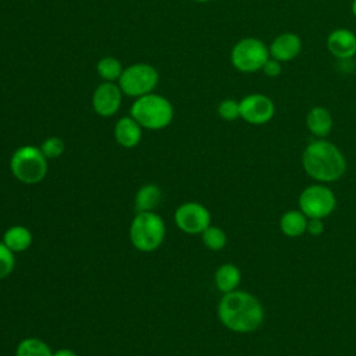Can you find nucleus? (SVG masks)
<instances>
[{"mask_svg": "<svg viewBox=\"0 0 356 356\" xmlns=\"http://www.w3.org/2000/svg\"><path fill=\"white\" fill-rule=\"evenodd\" d=\"M220 323L229 331L249 334L260 328L264 321V307L250 292L235 289L224 293L217 306Z\"/></svg>", "mask_w": 356, "mask_h": 356, "instance_id": "f257e3e1", "label": "nucleus"}, {"mask_svg": "<svg viewBox=\"0 0 356 356\" xmlns=\"http://www.w3.org/2000/svg\"><path fill=\"white\" fill-rule=\"evenodd\" d=\"M302 167L312 179L328 184L343 177L348 163L337 145L327 139H314L302 153Z\"/></svg>", "mask_w": 356, "mask_h": 356, "instance_id": "f03ea898", "label": "nucleus"}, {"mask_svg": "<svg viewBox=\"0 0 356 356\" xmlns=\"http://www.w3.org/2000/svg\"><path fill=\"white\" fill-rule=\"evenodd\" d=\"M131 117L146 129L159 131L168 127L174 118V108L168 99L157 93L136 97L131 106Z\"/></svg>", "mask_w": 356, "mask_h": 356, "instance_id": "7ed1b4c3", "label": "nucleus"}, {"mask_svg": "<svg viewBox=\"0 0 356 356\" xmlns=\"http://www.w3.org/2000/svg\"><path fill=\"white\" fill-rule=\"evenodd\" d=\"M165 225L154 211H139L131 221L129 239L139 252H153L164 241Z\"/></svg>", "mask_w": 356, "mask_h": 356, "instance_id": "20e7f679", "label": "nucleus"}, {"mask_svg": "<svg viewBox=\"0 0 356 356\" xmlns=\"http://www.w3.org/2000/svg\"><path fill=\"white\" fill-rule=\"evenodd\" d=\"M10 170L14 178L26 185H35L47 174V159L40 147L24 145L14 150L10 159Z\"/></svg>", "mask_w": 356, "mask_h": 356, "instance_id": "39448f33", "label": "nucleus"}, {"mask_svg": "<svg viewBox=\"0 0 356 356\" xmlns=\"http://www.w3.org/2000/svg\"><path fill=\"white\" fill-rule=\"evenodd\" d=\"M231 64L235 70L245 74L261 71L268 60V46L257 38H243L238 40L231 50Z\"/></svg>", "mask_w": 356, "mask_h": 356, "instance_id": "423d86ee", "label": "nucleus"}, {"mask_svg": "<svg viewBox=\"0 0 356 356\" xmlns=\"http://www.w3.org/2000/svg\"><path fill=\"white\" fill-rule=\"evenodd\" d=\"M117 83L124 95L136 99L153 93L159 83V72L153 65L146 63L131 64L124 68Z\"/></svg>", "mask_w": 356, "mask_h": 356, "instance_id": "0eeeda50", "label": "nucleus"}, {"mask_svg": "<svg viewBox=\"0 0 356 356\" xmlns=\"http://www.w3.org/2000/svg\"><path fill=\"white\" fill-rule=\"evenodd\" d=\"M299 210L307 218H325L337 207L334 192L324 184H312L306 186L298 199Z\"/></svg>", "mask_w": 356, "mask_h": 356, "instance_id": "6e6552de", "label": "nucleus"}, {"mask_svg": "<svg viewBox=\"0 0 356 356\" xmlns=\"http://www.w3.org/2000/svg\"><path fill=\"white\" fill-rule=\"evenodd\" d=\"M177 227L189 235L202 234L211 224L209 209L199 202H185L179 204L174 213Z\"/></svg>", "mask_w": 356, "mask_h": 356, "instance_id": "1a4fd4ad", "label": "nucleus"}, {"mask_svg": "<svg viewBox=\"0 0 356 356\" xmlns=\"http://www.w3.org/2000/svg\"><path fill=\"white\" fill-rule=\"evenodd\" d=\"M241 118L252 125H264L275 114V104L271 97L263 93H250L239 100Z\"/></svg>", "mask_w": 356, "mask_h": 356, "instance_id": "9d476101", "label": "nucleus"}, {"mask_svg": "<svg viewBox=\"0 0 356 356\" xmlns=\"http://www.w3.org/2000/svg\"><path fill=\"white\" fill-rule=\"evenodd\" d=\"M122 90L117 82H102L93 92L92 107L100 117H113L121 107Z\"/></svg>", "mask_w": 356, "mask_h": 356, "instance_id": "9b49d317", "label": "nucleus"}, {"mask_svg": "<svg viewBox=\"0 0 356 356\" xmlns=\"http://www.w3.org/2000/svg\"><path fill=\"white\" fill-rule=\"evenodd\" d=\"M302 39L293 32H282L275 36L268 44L270 57L280 63H288L295 60L302 51Z\"/></svg>", "mask_w": 356, "mask_h": 356, "instance_id": "f8f14e48", "label": "nucleus"}, {"mask_svg": "<svg viewBox=\"0 0 356 356\" xmlns=\"http://www.w3.org/2000/svg\"><path fill=\"white\" fill-rule=\"evenodd\" d=\"M327 49L338 60L356 56V33L348 28H337L327 36Z\"/></svg>", "mask_w": 356, "mask_h": 356, "instance_id": "ddd939ff", "label": "nucleus"}, {"mask_svg": "<svg viewBox=\"0 0 356 356\" xmlns=\"http://www.w3.org/2000/svg\"><path fill=\"white\" fill-rule=\"evenodd\" d=\"M306 127L317 139H325L332 131L334 117L328 108L314 106L306 114Z\"/></svg>", "mask_w": 356, "mask_h": 356, "instance_id": "4468645a", "label": "nucleus"}, {"mask_svg": "<svg viewBox=\"0 0 356 356\" xmlns=\"http://www.w3.org/2000/svg\"><path fill=\"white\" fill-rule=\"evenodd\" d=\"M114 138L125 149H132L142 139V127L129 115L121 117L114 125Z\"/></svg>", "mask_w": 356, "mask_h": 356, "instance_id": "2eb2a0df", "label": "nucleus"}, {"mask_svg": "<svg viewBox=\"0 0 356 356\" xmlns=\"http://www.w3.org/2000/svg\"><path fill=\"white\" fill-rule=\"evenodd\" d=\"M241 280H242L241 270L238 266L232 263L221 264L214 273V284L217 289L222 293H228L238 289Z\"/></svg>", "mask_w": 356, "mask_h": 356, "instance_id": "dca6fc26", "label": "nucleus"}, {"mask_svg": "<svg viewBox=\"0 0 356 356\" xmlns=\"http://www.w3.org/2000/svg\"><path fill=\"white\" fill-rule=\"evenodd\" d=\"M307 217L298 210H288L280 217V229L288 238H298L306 232Z\"/></svg>", "mask_w": 356, "mask_h": 356, "instance_id": "f3484780", "label": "nucleus"}, {"mask_svg": "<svg viewBox=\"0 0 356 356\" xmlns=\"http://www.w3.org/2000/svg\"><path fill=\"white\" fill-rule=\"evenodd\" d=\"M1 241L14 253H21L31 246L32 232L24 225H11L4 231Z\"/></svg>", "mask_w": 356, "mask_h": 356, "instance_id": "a211bd4d", "label": "nucleus"}, {"mask_svg": "<svg viewBox=\"0 0 356 356\" xmlns=\"http://www.w3.org/2000/svg\"><path fill=\"white\" fill-rule=\"evenodd\" d=\"M161 202V189L154 184H145L142 185L134 199V204L136 213L139 211H154V209Z\"/></svg>", "mask_w": 356, "mask_h": 356, "instance_id": "6ab92c4d", "label": "nucleus"}, {"mask_svg": "<svg viewBox=\"0 0 356 356\" xmlns=\"http://www.w3.org/2000/svg\"><path fill=\"white\" fill-rule=\"evenodd\" d=\"M15 356H53V350L43 339L29 337L18 342Z\"/></svg>", "mask_w": 356, "mask_h": 356, "instance_id": "aec40b11", "label": "nucleus"}, {"mask_svg": "<svg viewBox=\"0 0 356 356\" xmlns=\"http://www.w3.org/2000/svg\"><path fill=\"white\" fill-rule=\"evenodd\" d=\"M122 71L121 61L113 56H104L96 64V72L103 82H118Z\"/></svg>", "mask_w": 356, "mask_h": 356, "instance_id": "412c9836", "label": "nucleus"}, {"mask_svg": "<svg viewBox=\"0 0 356 356\" xmlns=\"http://www.w3.org/2000/svg\"><path fill=\"white\" fill-rule=\"evenodd\" d=\"M203 245L214 252L222 250L227 245V234L217 225H209L202 234Z\"/></svg>", "mask_w": 356, "mask_h": 356, "instance_id": "4be33fe9", "label": "nucleus"}, {"mask_svg": "<svg viewBox=\"0 0 356 356\" xmlns=\"http://www.w3.org/2000/svg\"><path fill=\"white\" fill-rule=\"evenodd\" d=\"M217 113L224 121H235L241 118L239 102H236L235 99H224L218 103Z\"/></svg>", "mask_w": 356, "mask_h": 356, "instance_id": "5701e85b", "label": "nucleus"}, {"mask_svg": "<svg viewBox=\"0 0 356 356\" xmlns=\"http://www.w3.org/2000/svg\"><path fill=\"white\" fill-rule=\"evenodd\" d=\"M44 157L49 159H57L64 153V142L58 136H49L46 138L42 145L39 146Z\"/></svg>", "mask_w": 356, "mask_h": 356, "instance_id": "b1692460", "label": "nucleus"}, {"mask_svg": "<svg viewBox=\"0 0 356 356\" xmlns=\"http://www.w3.org/2000/svg\"><path fill=\"white\" fill-rule=\"evenodd\" d=\"M15 253L0 241V280L8 277L15 267Z\"/></svg>", "mask_w": 356, "mask_h": 356, "instance_id": "393cba45", "label": "nucleus"}, {"mask_svg": "<svg viewBox=\"0 0 356 356\" xmlns=\"http://www.w3.org/2000/svg\"><path fill=\"white\" fill-rule=\"evenodd\" d=\"M282 63H280L278 60L273 58V57H268V60L264 63L263 68H261V72L264 75H267L268 78H277L281 75L282 72V67H281Z\"/></svg>", "mask_w": 356, "mask_h": 356, "instance_id": "a878e982", "label": "nucleus"}, {"mask_svg": "<svg viewBox=\"0 0 356 356\" xmlns=\"http://www.w3.org/2000/svg\"><path fill=\"white\" fill-rule=\"evenodd\" d=\"M306 232L312 236H318L324 232V220L323 218H309Z\"/></svg>", "mask_w": 356, "mask_h": 356, "instance_id": "bb28decb", "label": "nucleus"}, {"mask_svg": "<svg viewBox=\"0 0 356 356\" xmlns=\"http://www.w3.org/2000/svg\"><path fill=\"white\" fill-rule=\"evenodd\" d=\"M53 356H78L74 350L68 349V348H63V349H58L56 352H53Z\"/></svg>", "mask_w": 356, "mask_h": 356, "instance_id": "cd10ccee", "label": "nucleus"}, {"mask_svg": "<svg viewBox=\"0 0 356 356\" xmlns=\"http://www.w3.org/2000/svg\"><path fill=\"white\" fill-rule=\"evenodd\" d=\"M350 11H352L353 17H356V0H352V4H350Z\"/></svg>", "mask_w": 356, "mask_h": 356, "instance_id": "c85d7f7f", "label": "nucleus"}, {"mask_svg": "<svg viewBox=\"0 0 356 356\" xmlns=\"http://www.w3.org/2000/svg\"><path fill=\"white\" fill-rule=\"evenodd\" d=\"M193 1H196V3H207L210 0H193Z\"/></svg>", "mask_w": 356, "mask_h": 356, "instance_id": "c756f323", "label": "nucleus"}]
</instances>
